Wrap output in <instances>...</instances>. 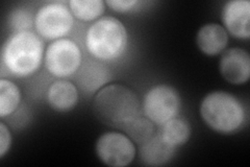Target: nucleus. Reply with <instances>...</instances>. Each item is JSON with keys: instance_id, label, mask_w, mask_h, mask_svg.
<instances>
[{"instance_id": "12", "label": "nucleus", "mask_w": 250, "mask_h": 167, "mask_svg": "<svg viewBox=\"0 0 250 167\" xmlns=\"http://www.w3.org/2000/svg\"><path fill=\"white\" fill-rule=\"evenodd\" d=\"M229 43V34L217 23H208L199 28L196 44L201 52L207 55L221 53Z\"/></svg>"}, {"instance_id": "5", "label": "nucleus", "mask_w": 250, "mask_h": 167, "mask_svg": "<svg viewBox=\"0 0 250 167\" xmlns=\"http://www.w3.org/2000/svg\"><path fill=\"white\" fill-rule=\"evenodd\" d=\"M182 99L169 85H158L147 91L143 100L144 115L156 124H164L178 115Z\"/></svg>"}, {"instance_id": "6", "label": "nucleus", "mask_w": 250, "mask_h": 167, "mask_svg": "<svg viewBox=\"0 0 250 167\" xmlns=\"http://www.w3.org/2000/svg\"><path fill=\"white\" fill-rule=\"evenodd\" d=\"M82 65L80 46L70 39H59L47 47L45 67L57 77H68L77 72Z\"/></svg>"}, {"instance_id": "10", "label": "nucleus", "mask_w": 250, "mask_h": 167, "mask_svg": "<svg viewBox=\"0 0 250 167\" xmlns=\"http://www.w3.org/2000/svg\"><path fill=\"white\" fill-rule=\"evenodd\" d=\"M225 30L239 39L250 37V2L248 0H231L222 9Z\"/></svg>"}, {"instance_id": "3", "label": "nucleus", "mask_w": 250, "mask_h": 167, "mask_svg": "<svg viewBox=\"0 0 250 167\" xmlns=\"http://www.w3.org/2000/svg\"><path fill=\"white\" fill-rule=\"evenodd\" d=\"M200 115L208 128L220 134L239 131L246 118L241 101L224 91L208 93L201 101Z\"/></svg>"}, {"instance_id": "19", "label": "nucleus", "mask_w": 250, "mask_h": 167, "mask_svg": "<svg viewBox=\"0 0 250 167\" xmlns=\"http://www.w3.org/2000/svg\"><path fill=\"white\" fill-rule=\"evenodd\" d=\"M10 24L16 30V33H18V31L29 30L31 26L35 25V19L28 11L17 9L10 15Z\"/></svg>"}, {"instance_id": "4", "label": "nucleus", "mask_w": 250, "mask_h": 167, "mask_svg": "<svg viewBox=\"0 0 250 167\" xmlns=\"http://www.w3.org/2000/svg\"><path fill=\"white\" fill-rule=\"evenodd\" d=\"M127 30L114 17L100 18L85 34V47L94 58L112 61L120 58L127 45Z\"/></svg>"}, {"instance_id": "20", "label": "nucleus", "mask_w": 250, "mask_h": 167, "mask_svg": "<svg viewBox=\"0 0 250 167\" xmlns=\"http://www.w3.org/2000/svg\"><path fill=\"white\" fill-rule=\"evenodd\" d=\"M12 145V135L9 128L0 122V158H3L11 148Z\"/></svg>"}, {"instance_id": "18", "label": "nucleus", "mask_w": 250, "mask_h": 167, "mask_svg": "<svg viewBox=\"0 0 250 167\" xmlns=\"http://www.w3.org/2000/svg\"><path fill=\"white\" fill-rule=\"evenodd\" d=\"M153 124L154 123L146 116L142 117L139 115L130 123L125 126L123 131L132 142L137 143L138 145H142L155 135Z\"/></svg>"}, {"instance_id": "7", "label": "nucleus", "mask_w": 250, "mask_h": 167, "mask_svg": "<svg viewBox=\"0 0 250 167\" xmlns=\"http://www.w3.org/2000/svg\"><path fill=\"white\" fill-rule=\"evenodd\" d=\"M73 26V15L60 2L42 5L35 16V28L41 37L48 40L62 39Z\"/></svg>"}, {"instance_id": "11", "label": "nucleus", "mask_w": 250, "mask_h": 167, "mask_svg": "<svg viewBox=\"0 0 250 167\" xmlns=\"http://www.w3.org/2000/svg\"><path fill=\"white\" fill-rule=\"evenodd\" d=\"M175 153V147L162 138L160 134L154 135L144 144L140 145L139 157L146 166H164L168 164Z\"/></svg>"}, {"instance_id": "21", "label": "nucleus", "mask_w": 250, "mask_h": 167, "mask_svg": "<svg viewBox=\"0 0 250 167\" xmlns=\"http://www.w3.org/2000/svg\"><path fill=\"white\" fill-rule=\"evenodd\" d=\"M113 11L125 13L134 9V7L139 3L137 0H107L105 2Z\"/></svg>"}, {"instance_id": "1", "label": "nucleus", "mask_w": 250, "mask_h": 167, "mask_svg": "<svg viewBox=\"0 0 250 167\" xmlns=\"http://www.w3.org/2000/svg\"><path fill=\"white\" fill-rule=\"evenodd\" d=\"M140 100L128 87L113 84L100 89L93 100V112L100 122L124 129L140 115Z\"/></svg>"}, {"instance_id": "16", "label": "nucleus", "mask_w": 250, "mask_h": 167, "mask_svg": "<svg viewBox=\"0 0 250 167\" xmlns=\"http://www.w3.org/2000/svg\"><path fill=\"white\" fill-rule=\"evenodd\" d=\"M21 92L19 87L9 79H0V117L13 114L20 105Z\"/></svg>"}, {"instance_id": "13", "label": "nucleus", "mask_w": 250, "mask_h": 167, "mask_svg": "<svg viewBox=\"0 0 250 167\" xmlns=\"http://www.w3.org/2000/svg\"><path fill=\"white\" fill-rule=\"evenodd\" d=\"M47 100L57 112H68L78 102L77 88L71 82L59 79L50 85L47 92Z\"/></svg>"}, {"instance_id": "9", "label": "nucleus", "mask_w": 250, "mask_h": 167, "mask_svg": "<svg viewBox=\"0 0 250 167\" xmlns=\"http://www.w3.org/2000/svg\"><path fill=\"white\" fill-rule=\"evenodd\" d=\"M219 70L225 81L232 85L247 83L250 77L249 53L239 47L225 50L219 63Z\"/></svg>"}, {"instance_id": "15", "label": "nucleus", "mask_w": 250, "mask_h": 167, "mask_svg": "<svg viewBox=\"0 0 250 167\" xmlns=\"http://www.w3.org/2000/svg\"><path fill=\"white\" fill-rule=\"evenodd\" d=\"M160 135L172 146H182L186 144L191 137L190 124L185 119L176 116L162 124Z\"/></svg>"}, {"instance_id": "2", "label": "nucleus", "mask_w": 250, "mask_h": 167, "mask_svg": "<svg viewBox=\"0 0 250 167\" xmlns=\"http://www.w3.org/2000/svg\"><path fill=\"white\" fill-rule=\"evenodd\" d=\"M44 44L31 30L18 31L6 40L1 51L2 66L17 77L35 73L41 66Z\"/></svg>"}, {"instance_id": "17", "label": "nucleus", "mask_w": 250, "mask_h": 167, "mask_svg": "<svg viewBox=\"0 0 250 167\" xmlns=\"http://www.w3.org/2000/svg\"><path fill=\"white\" fill-rule=\"evenodd\" d=\"M69 9L76 19L93 21L104 13L105 2L103 0H71Z\"/></svg>"}, {"instance_id": "14", "label": "nucleus", "mask_w": 250, "mask_h": 167, "mask_svg": "<svg viewBox=\"0 0 250 167\" xmlns=\"http://www.w3.org/2000/svg\"><path fill=\"white\" fill-rule=\"evenodd\" d=\"M80 70V69H78ZM109 79L108 71L101 64L88 63L81 68L77 75V83L81 88L88 93H94Z\"/></svg>"}, {"instance_id": "8", "label": "nucleus", "mask_w": 250, "mask_h": 167, "mask_svg": "<svg viewBox=\"0 0 250 167\" xmlns=\"http://www.w3.org/2000/svg\"><path fill=\"white\" fill-rule=\"evenodd\" d=\"M99 160L107 166H128L136 157V146L126 135L119 132H107L101 135L95 145Z\"/></svg>"}]
</instances>
